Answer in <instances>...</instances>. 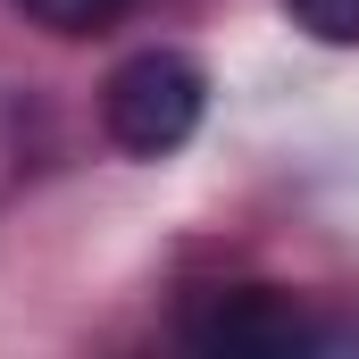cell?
Here are the masks:
<instances>
[{
	"instance_id": "1",
	"label": "cell",
	"mask_w": 359,
	"mask_h": 359,
	"mask_svg": "<svg viewBox=\"0 0 359 359\" xmlns=\"http://www.w3.org/2000/svg\"><path fill=\"white\" fill-rule=\"evenodd\" d=\"M201 109H209V76L184 59V50H134L109 92H100V126L117 151L134 159H168L201 134Z\"/></svg>"
},
{
	"instance_id": "2",
	"label": "cell",
	"mask_w": 359,
	"mask_h": 359,
	"mask_svg": "<svg viewBox=\"0 0 359 359\" xmlns=\"http://www.w3.org/2000/svg\"><path fill=\"white\" fill-rule=\"evenodd\" d=\"M184 343L192 351H217V359H284V351H309L326 343L318 318L276 292V284H234V292H209L184 309Z\"/></svg>"
},
{
	"instance_id": "3",
	"label": "cell",
	"mask_w": 359,
	"mask_h": 359,
	"mask_svg": "<svg viewBox=\"0 0 359 359\" xmlns=\"http://www.w3.org/2000/svg\"><path fill=\"white\" fill-rule=\"evenodd\" d=\"M17 8H25V25H42V34H59V42L109 34V25L126 17V0H17Z\"/></svg>"
},
{
	"instance_id": "4",
	"label": "cell",
	"mask_w": 359,
	"mask_h": 359,
	"mask_svg": "<svg viewBox=\"0 0 359 359\" xmlns=\"http://www.w3.org/2000/svg\"><path fill=\"white\" fill-rule=\"evenodd\" d=\"M284 17L318 42H359V0H284Z\"/></svg>"
}]
</instances>
